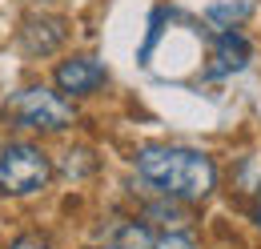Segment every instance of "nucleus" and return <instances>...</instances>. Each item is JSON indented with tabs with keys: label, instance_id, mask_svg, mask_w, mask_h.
Instances as JSON below:
<instances>
[{
	"label": "nucleus",
	"instance_id": "7ed1b4c3",
	"mask_svg": "<svg viewBox=\"0 0 261 249\" xmlns=\"http://www.w3.org/2000/svg\"><path fill=\"white\" fill-rule=\"evenodd\" d=\"M53 165L36 145H4L0 149V193L8 197H24L48 185Z\"/></svg>",
	"mask_w": 261,
	"mask_h": 249
},
{
	"label": "nucleus",
	"instance_id": "9b49d317",
	"mask_svg": "<svg viewBox=\"0 0 261 249\" xmlns=\"http://www.w3.org/2000/svg\"><path fill=\"white\" fill-rule=\"evenodd\" d=\"M257 217H261V209H257Z\"/></svg>",
	"mask_w": 261,
	"mask_h": 249
},
{
	"label": "nucleus",
	"instance_id": "20e7f679",
	"mask_svg": "<svg viewBox=\"0 0 261 249\" xmlns=\"http://www.w3.org/2000/svg\"><path fill=\"white\" fill-rule=\"evenodd\" d=\"M105 81H109V72H105V64L97 57H72V61L57 64V89L61 93L89 96V93H97Z\"/></svg>",
	"mask_w": 261,
	"mask_h": 249
},
{
	"label": "nucleus",
	"instance_id": "39448f33",
	"mask_svg": "<svg viewBox=\"0 0 261 249\" xmlns=\"http://www.w3.org/2000/svg\"><path fill=\"white\" fill-rule=\"evenodd\" d=\"M245 64H249V40L241 32H221L217 44H213V57H209V77L241 72Z\"/></svg>",
	"mask_w": 261,
	"mask_h": 249
},
{
	"label": "nucleus",
	"instance_id": "6e6552de",
	"mask_svg": "<svg viewBox=\"0 0 261 249\" xmlns=\"http://www.w3.org/2000/svg\"><path fill=\"white\" fill-rule=\"evenodd\" d=\"M245 12H249V4H213L209 8V20L217 29H233V20H241Z\"/></svg>",
	"mask_w": 261,
	"mask_h": 249
},
{
	"label": "nucleus",
	"instance_id": "9d476101",
	"mask_svg": "<svg viewBox=\"0 0 261 249\" xmlns=\"http://www.w3.org/2000/svg\"><path fill=\"white\" fill-rule=\"evenodd\" d=\"M12 249H48V241H40V237H33V233H29V237H16V241H12Z\"/></svg>",
	"mask_w": 261,
	"mask_h": 249
},
{
	"label": "nucleus",
	"instance_id": "f257e3e1",
	"mask_svg": "<svg viewBox=\"0 0 261 249\" xmlns=\"http://www.w3.org/2000/svg\"><path fill=\"white\" fill-rule=\"evenodd\" d=\"M137 177L161 197L173 201H201L217 185V165L197 149L177 145H149L137 153Z\"/></svg>",
	"mask_w": 261,
	"mask_h": 249
},
{
	"label": "nucleus",
	"instance_id": "f03ea898",
	"mask_svg": "<svg viewBox=\"0 0 261 249\" xmlns=\"http://www.w3.org/2000/svg\"><path fill=\"white\" fill-rule=\"evenodd\" d=\"M4 121L20 124V129H40V133H57L72 121V105L61 93L44 89V85H29L20 93L4 101Z\"/></svg>",
	"mask_w": 261,
	"mask_h": 249
},
{
	"label": "nucleus",
	"instance_id": "0eeeda50",
	"mask_svg": "<svg viewBox=\"0 0 261 249\" xmlns=\"http://www.w3.org/2000/svg\"><path fill=\"white\" fill-rule=\"evenodd\" d=\"M117 241H121V249H157V237H153L145 225H137V221L117 233Z\"/></svg>",
	"mask_w": 261,
	"mask_h": 249
},
{
	"label": "nucleus",
	"instance_id": "1a4fd4ad",
	"mask_svg": "<svg viewBox=\"0 0 261 249\" xmlns=\"http://www.w3.org/2000/svg\"><path fill=\"white\" fill-rule=\"evenodd\" d=\"M157 249H197V241H193V233L169 229V233H157Z\"/></svg>",
	"mask_w": 261,
	"mask_h": 249
},
{
	"label": "nucleus",
	"instance_id": "423d86ee",
	"mask_svg": "<svg viewBox=\"0 0 261 249\" xmlns=\"http://www.w3.org/2000/svg\"><path fill=\"white\" fill-rule=\"evenodd\" d=\"M20 40H24V48L29 53H53L61 40H65V24L61 20H53V16H29L24 20V29H20Z\"/></svg>",
	"mask_w": 261,
	"mask_h": 249
}]
</instances>
